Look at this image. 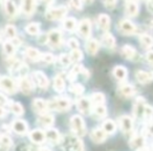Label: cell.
<instances>
[{
  "mask_svg": "<svg viewBox=\"0 0 153 151\" xmlns=\"http://www.w3.org/2000/svg\"><path fill=\"white\" fill-rule=\"evenodd\" d=\"M28 151H40V149L35 148V147H28Z\"/></svg>",
  "mask_w": 153,
  "mask_h": 151,
  "instance_id": "57",
  "label": "cell"
},
{
  "mask_svg": "<svg viewBox=\"0 0 153 151\" xmlns=\"http://www.w3.org/2000/svg\"><path fill=\"white\" fill-rule=\"evenodd\" d=\"M40 151H51V150L47 148H42V149H40Z\"/></svg>",
  "mask_w": 153,
  "mask_h": 151,
  "instance_id": "58",
  "label": "cell"
},
{
  "mask_svg": "<svg viewBox=\"0 0 153 151\" xmlns=\"http://www.w3.org/2000/svg\"><path fill=\"white\" fill-rule=\"evenodd\" d=\"M2 4L4 7L5 13L10 17H15L17 15V7H16V4L13 1H4V2H2Z\"/></svg>",
  "mask_w": 153,
  "mask_h": 151,
  "instance_id": "33",
  "label": "cell"
},
{
  "mask_svg": "<svg viewBox=\"0 0 153 151\" xmlns=\"http://www.w3.org/2000/svg\"><path fill=\"white\" fill-rule=\"evenodd\" d=\"M104 3L105 7H107L108 9H113V7L117 5V1H105Z\"/></svg>",
  "mask_w": 153,
  "mask_h": 151,
  "instance_id": "52",
  "label": "cell"
},
{
  "mask_svg": "<svg viewBox=\"0 0 153 151\" xmlns=\"http://www.w3.org/2000/svg\"><path fill=\"white\" fill-rule=\"evenodd\" d=\"M102 129L104 130L106 134H112L117 130V125L112 120H106V121L103 122Z\"/></svg>",
  "mask_w": 153,
  "mask_h": 151,
  "instance_id": "32",
  "label": "cell"
},
{
  "mask_svg": "<svg viewBox=\"0 0 153 151\" xmlns=\"http://www.w3.org/2000/svg\"><path fill=\"white\" fill-rule=\"evenodd\" d=\"M151 25H152V28H153V20L151 21Z\"/></svg>",
  "mask_w": 153,
  "mask_h": 151,
  "instance_id": "60",
  "label": "cell"
},
{
  "mask_svg": "<svg viewBox=\"0 0 153 151\" xmlns=\"http://www.w3.org/2000/svg\"><path fill=\"white\" fill-rule=\"evenodd\" d=\"M10 109L15 113L16 115H22L24 113V109L20 103L18 102H10L9 103Z\"/></svg>",
  "mask_w": 153,
  "mask_h": 151,
  "instance_id": "38",
  "label": "cell"
},
{
  "mask_svg": "<svg viewBox=\"0 0 153 151\" xmlns=\"http://www.w3.org/2000/svg\"><path fill=\"white\" fill-rule=\"evenodd\" d=\"M12 128H13V130L16 133L24 134L27 132L28 126L25 121H23V120H21V119H17V120H15V121H13V123H12Z\"/></svg>",
  "mask_w": 153,
  "mask_h": 151,
  "instance_id": "13",
  "label": "cell"
},
{
  "mask_svg": "<svg viewBox=\"0 0 153 151\" xmlns=\"http://www.w3.org/2000/svg\"><path fill=\"white\" fill-rule=\"evenodd\" d=\"M3 51L7 54V56H13L14 53H15V46L13 45V43L10 42V41H7V42L3 43Z\"/></svg>",
  "mask_w": 153,
  "mask_h": 151,
  "instance_id": "43",
  "label": "cell"
},
{
  "mask_svg": "<svg viewBox=\"0 0 153 151\" xmlns=\"http://www.w3.org/2000/svg\"><path fill=\"white\" fill-rule=\"evenodd\" d=\"M67 7H53V9H51L45 13V16L48 20H59L62 19L63 17H65L67 15Z\"/></svg>",
  "mask_w": 153,
  "mask_h": 151,
  "instance_id": "3",
  "label": "cell"
},
{
  "mask_svg": "<svg viewBox=\"0 0 153 151\" xmlns=\"http://www.w3.org/2000/svg\"><path fill=\"white\" fill-rule=\"evenodd\" d=\"M99 47H100V43L97 39H90L87 43H86V51L89 55L94 56L98 53Z\"/></svg>",
  "mask_w": 153,
  "mask_h": 151,
  "instance_id": "27",
  "label": "cell"
},
{
  "mask_svg": "<svg viewBox=\"0 0 153 151\" xmlns=\"http://www.w3.org/2000/svg\"><path fill=\"white\" fill-rule=\"evenodd\" d=\"M135 78L140 83L147 84L153 81V71H144V70H138L135 74Z\"/></svg>",
  "mask_w": 153,
  "mask_h": 151,
  "instance_id": "15",
  "label": "cell"
},
{
  "mask_svg": "<svg viewBox=\"0 0 153 151\" xmlns=\"http://www.w3.org/2000/svg\"><path fill=\"white\" fill-rule=\"evenodd\" d=\"M30 138L35 144H42L46 140V136H45L44 131H42L40 129H35L30 133Z\"/></svg>",
  "mask_w": 153,
  "mask_h": 151,
  "instance_id": "18",
  "label": "cell"
},
{
  "mask_svg": "<svg viewBox=\"0 0 153 151\" xmlns=\"http://www.w3.org/2000/svg\"><path fill=\"white\" fill-rule=\"evenodd\" d=\"M146 60L150 65L153 66V51H148L146 54Z\"/></svg>",
  "mask_w": 153,
  "mask_h": 151,
  "instance_id": "50",
  "label": "cell"
},
{
  "mask_svg": "<svg viewBox=\"0 0 153 151\" xmlns=\"http://www.w3.org/2000/svg\"><path fill=\"white\" fill-rule=\"evenodd\" d=\"M33 80L42 89H46L49 85V81L47 79V77L45 76L44 72L40 71V70H37V71L33 72Z\"/></svg>",
  "mask_w": 153,
  "mask_h": 151,
  "instance_id": "8",
  "label": "cell"
},
{
  "mask_svg": "<svg viewBox=\"0 0 153 151\" xmlns=\"http://www.w3.org/2000/svg\"><path fill=\"white\" fill-rule=\"evenodd\" d=\"M25 56L32 61H39V60H41V56L42 55L35 47H27L25 49Z\"/></svg>",
  "mask_w": 153,
  "mask_h": 151,
  "instance_id": "31",
  "label": "cell"
},
{
  "mask_svg": "<svg viewBox=\"0 0 153 151\" xmlns=\"http://www.w3.org/2000/svg\"><path fill=\"white\" fill-rule=\"evenodd\" d=\"M102 44L107 48H113L115 46V38L110 34V33H105L101 38Z\"/></svg>",
  "mask_w": 153,
  "mask_h": 151,
  "instance_id": "25",
  "label": "cell"
},
{
  "mask_svg": "<svg viewBox=\"0 0 153 151\" xmlns=\"http://www.w3.org/2000/svg\"><path fill=\"white\" fill-rule=\"evenodd\" d=\"M70 59H71V61H81L82 59H83V53H82V51H80L79 48L78 49H74V51H71V53H70L69 55Z\"/></svg>",
  "mask_w": 153,
  "mask_h": 151,
  "instance_id": "42",
  "label": "cell"
},
{
  "mask_svg": "<svg viewBox=\"0 0 153 151\" xmlns=\"http://www.w3.org/2000/svg\"><path fill=\"white\" fill-rule=\"evenodd\" d=\"M128 71L124 66H115L113 69V76L117 78L119 81H124L127 78Z\"/></svg>",
  "mask_w": 153,
  "mask_h": 151,
  "instance_id": "30",
  "label": "cell"
},
{
  "mask_svg": "<svg viewBox=\"0 0 153 151\" xmlns=\"http://www.w3.org/2000/svg\"><path fill=\"white\" fill-rule=\"evenodd\" d=\"M67 146L72 151H85L83 143H82V141L78 136H70V138H68Z\"/></svg>",
  "mask_w": 153,
  "mask_h": 151,
  "instance_id": "14",
  "label": "cell"
},
{
  "mask_svg": "<svg viewBox=\"0 0 153 151\" xmlns=\"http://www.w3.org/2000/svg\"><path fill=\"white\" fill-rule=\"evenodd\" d=\"M59 61L63 66H68L70 63H71V59H70L69 56L66 55V54H62V55H60Z\"/></svg>",
  "mask_w": 153,
  "mask_h": 151,
  "instance_id": "46",
  "label": "cell"
},
{
  "mask_svg": "<svg viewBox=\"0 0 153 151\" xmlns=\"http://www.w3.org/2000/svg\"><path fill=\"white\" fill-rule=\"evenodd\" d=\"M68 7L74 10H81L82 7H83V2L79 1V0H74V1H69L68 2Z\"/></svg>",
  "mask_w": 153,
  "mask_h": 151,
  "instance_id": "47",
  "label": "cell"
},
{
  "mask_svg": "<svg viewBox=\"0 0 153 151\" xmlns=\"http://www.w3.org/2000/svg\"><path fill=\"white\" fill-rule=\"evenodd\" d=\"M25 30L32 36H36L40 33V24L38 22H32V23L26 25Z\"/></svg>",
  "mask_w": 153,
  "mask_h": 151,
  "instance_id": "36",
  "label": "cell"
},
{
  "mask_svg": "<svg viewBox=\"0 0 153 151\" xmlns=\"http://www.w3.org/2000/svg\"><path fill=\"white\" fill-rule=\"evenodd\" d=\"M119 124L124 133H129L133 128V120L129 115H122L120 118Z\"/></svg>",
  "mask_w": 153,
  "mask_h": 151,
  "instance_id": "11",
  "label": "cell"
},
{
  "mask_svg": "<svg viewBox=\"0 0 153 151\" xmlns=\"http://www.w3.org/2000/svg\"><path fill=\"white\" fill-rule=\"evenodd\" d=\"M16 151H28V147L26 145H19V146L16 148Z\"/></svg>",
  "mask_w": 153,
  "mask_h": 151,
  "instance_id": "53",
  "label": "cell"
},
{
  "mask_svg": "<svg viewBox=\"0 0 153 151\" xmlns=\"http://www.w3.org/2000/svg\"><path fill=\"white\" fill-rule=\"evenodd\" d=\"M69 90H70V92H72L74 94L80 96V94H82L84 92L85 88H84V86L82 85V84L76 83V84H72V85L69 87Z\"/></svg>",
  "mask_w": 153,
  "mask_h": 151,
  "instance_id": "41",
  "label": "cell"
},
{
  "mask_svg": "<svg viewBox=\"0 0 153 151\" xmlns=\"http://www.w3.org/2000/svg\"><path fill=\"white\" fill-rule=\"evenodd\" d=\"M94 112L99 117H106L107 115V109L104 105H99V106H94Z\"/></svg>",
  "mask_w": 153,
  "mask_h": 151,
  "instance_id": "44",
  "label": "cell"
},
{
  "mask_svg": "<svg viewBox=\"0 0 153 151\" xmlns=\"http://www.w3.org/2000/svg\"><path fill=\"white\" fill-rule=\"evenodd\" d=\"M121 51H122V55L128 60H132L134 59L136 55V51L133 46L131 45H124L123 47L121 48Z\"/></svg>",
  "mask_w": 153,
  "mask_h": 151,
  "instance_id": "28",
  "label": "cell"
},
{
  "mask_svg": "<svg viewBox=\"0 0 153 151\" xmlns=\"http://www.w3.org/2000/svg\"><path fill=\"white\" fill-rule=\"evenodd\" d=\"M12 145H13V141L9 135L3 134V135L0 136V148L1 149L7 150L9 148H11Z\"/></svg>",
  "mask_w": 153,
  "mask_h": 151,
  "instance_id": "39",
  "label": "cell"
},
{
  "mask_svg": "<svg viewBox=\"0 0 153 151\" xmlns=\"http://www.w3.org/2000/svg\"><path fill=\"white\" fill-rule=\"evenodd\" d=\"M78 30H79V35L82 38H89L90 34H91V23H90L89 19L81 20L79 25H78Z\"/></svg>",
  "mask_w": 153,
  "mask_h": 151,
  "instance_id": "9",
  "label": "cell"
},
{
  "mask_svg": "<svg viewBox=\"0 0 153 151\" xmlns=\"http://www.w3.org/2000/svg\"><path fill=\"white\" fill-rule=\"evenodd\" d=\"M147 7H148L149 11L153 14V1H148V2H147Z\"/></svg>",
  "mask_w": 153,
  "mask_h": 151,
  "instance_id": "55",
  "label": "cell"
},
{
  "mask_svg": "<svg viewBox=\"0 0 153 151\" xmlns=\"http://www.w3.org/2000/svg\"><path fill=\"white\" fill-rule=\"evenodd\" d=\"M70 125L74 130V132L76 134V136H83L86 133V127L84 120L80 115H74L70 119Z\"/></svg>",
  "mask_w": 153,
  "mask_h": 151,
  "instance_id": "2",
  "label": "cell"
},
{
  "mask_svg": "<svg viewBox=\"0 0 153 151\" xmlns=\"http://www.w3.org/2000/svg\"><path fill=\"white\" fill-rule=\"evenodd\" d=\"M145 109H146V103L143 97H138L134 103L133 115L137 120H142L145 118Z\"/></svg>",
  "mask_w": 153,
  "mask_h": 151,
  "instance_id": "7",
  "label": "cell"
},
{
  "mask_svg": "<svg viewBox=\"0 0 153 151\" xmlns=\"http://www.w3.org/2000/svg\"><path fill=\"white\" fill-rule=\"evenodd\" d=\"M9 104V100L7 99V97L3 96L2 94H0V106H3V105Z\"/></svg>",
  "mask_w": 153,
  "mask_h": 151,
  "instance_id": "51",
  "label": "cell"
},
{
  "mask_svg": "<svg viewBox=\"0 0 153 151\" xmlns=\"http://www.w3.org/2000/svg\"><path fill=\"white\" fill-rule=\"evenodd\" d=\"M32 107L34 111H36L37 113H40V115H44L48 110V104L46 101L42 100V99H35L32 103Z\"/></svg>",
  "mask_w": 153,
  "mask_h": 151,
  "instance_id": "12",
  "label": "cell"
},
{
  "mask_svg": "<svg viewBox=\"0 0 153 151\" xmlns=\"http://www.w3.org/2000/svg\"><path fill=\"white\" fill-rule=\"evenodd\" d=\"M145 138L140 134H136L133 138L130 140V146H131L132 149L136 151H140L142 149L145 148Z\"/></svg>",
  "mask_w": 153,
  "mask_h": 151,
  "instance_id": "16",
  "label": "cell"
},
{
  "mask_svg": "<svg viewBox=\"0 0 153 151\" xmlns=\"http://www.w3.org/2000/svg\"><path fill=\"white\" fill-rule=\"evenodd\" d=\"M63 28H65L66 30L72 32V30H74L76 28V20L71 17L66 18V19L63 21Z\"/></svg>",
  "mask_w": 153,
  "mask_h": 151,
  "instance_id": "37",
  "label": "cell"
},
{
  "mask_svg": "<svg viewBox=\"0 0 153 151\" xmlns=\"http://www.w3.org/2000/svg\"><path fill=\"white\" fill-rule=\"evenodd\" d=\"M45 136L48 141L53 142V144H57V143L60 142L61 140V135H60L59 131L55 128H49L45 131Z\"/></svg>",
  "mask_w": 153,
  "mask_h": 151,
  "instance_id": "24",
  "label": "cell"
},
{
  "mask_svg": "<svg viewBox=\"0 0 153 151\" xmlns=\"http://www.w3.org/2000/svg\"><path fill=\"white\" fill-rule=\"evenodd\" d=\"M91 104H94V106H99V105H104L105 102V96L102 92H94V94H91V99H90Z\"/></svg>",
  "mask_w": 153,
  "mask_h": 151,
  "instance_id": "35",
  "label": "cell"
},
{
  "mask_svg": "<svg viewBox=\"0 0 153 151\" xmlns=\"http://www.w3.org/2000/svg\"><path fill=\"white\" fill-rule=\"evenodd\" d=\"M120 94L125 98H131L132 96L135 94V88L130 84H123L119 88Z\"/></svg>",
  "mask_w": 153,
  "mask_h": 151,
  "instance_id": "22",
  "label": "cell"
},
{
  "mask_svg": "<svg viewBox=\"0 0 153 151\" xmlns=\"http://www.w3.org/2000/svg\"><path fill=\"white\" fill-rule=\"evenodd\" d=\"M119 30L124 35H133L137 32V28L134 25L133 22H131L130 20L124 19L122 21H120L119 26H117Z\"/></svg>",
  "mask_w": 153,
  "mask_h": 151,
  "instance_id": "5",
  "label": "cell"
},
{
  "mask_svg": "<svg viewBox=\"0 0 153 151\" xmlns=\"http://www.w3.org/2000/svg\"><path fill=\"white\" fill-rule=\"evenodd\" d=\"M145 118H146V119H152L153 118V107H151L150 105H146Z\"/></svg>",
  "mask_w": 153,
  "mask_h": 151,
  "instance_id": "49",
  "label": "cell"
},
{
  "mask_svg": "<svg viewBox=\"0 0 153 151\" xmlns=\"http://www.w3.org/2000/svg\"><path fill=\"white\" fill-rule=\"evenodd\" d=\"M0 88L9 94H15L18 90V85L12 78L1 77L0 78Z\"/></svg>",
  "mask_w": 153,
  "mask_h": 151,
  "instance_id": "4",
  "label": "cell"
},
{
  "mask_svg": "<svg viewBox=\"0 0 153 151\" xmlns=\"http://www.w3.org/2000/svg\"><path fill=\"white\" fill-rule=\"evenodd\" d=\"M41 60H42L43 62H45V63H53L56 58L53 54L46 53V54H43V55L41 56Z\"/></svg>",
  "mask_w": 153,
  "mask_h": 151,
  "instance_id": "45",
  "label": "cell"
},
{
  "mask_svg": "<svg viewBox=\"0 0 153 151\" xmlns=\"http://www.w3.org/2000/svg\"><path fill=\"white\" fill-rule=\"evenodd\" d=\"M53 88L58 92H62L65 89V82H64L63 78L60 74L56 76L55 79H53Z\"/></svg>",
  "mask_w": 153,
  "mask_h": 151,
  "instance_id": "34",
  "label": "cell"
},
{
  "mask_svg": "<svg viewBox=\"0 0 153 151\" xmlns=\"http://www.w3.org/2000/svg\"><path fill=\"white\" fill-rule=\"evenodd\" d=\"M53 122H55L53 115H48V113L41 115L40 117L38 118V124L40 126H43V127H51L53 124Z\"/></svg>",
  "mask_w": 153,
  "mask_h": 151,
  "instance_id": "23",
  "label": "cell"
},
{
  "mask_svg": "<svg viewBox=\"0 0 153 151\" xmlns=\"http://www.w3.org/2000/svg\"><path fill=\"white\" fill-rule=\"evenodd\" d=\"M98 23L103 30H108L110 28V18L106 14H100L98 17Z\"/></svg>",
  "mask_w": 153,
  "mask_h": 151,
  "instance_id": "26",
  "label": "cell"
},
{
  "mask_svg": "<svg viewBox=\"0 0 153 151\" xmlns=\"http://www.w3.org/2000/svg\"><path fill=\"white\" fill-rule=\"evenodd\" d=\"M107 138V134L102 128H97V129L92 130L90 133V138L94 141V143H103Z\"/></svg>",
  "mask_w": 153,
  "mask_h": 151,
  "instance_id": "20",
  "label": "cell"
},
{
  "mask_svg": "<svg viewBox=\"0 0 153 151\" xmlns=\"http://www.w3.org/2000/svg\"><path fill=\"white\" fill-rule=\"evenodd\" d=\"M47 104H48V109L57 111H66L69 110L71 107V101L65 97H58V98L48 101Z\"/></svg>",
  "mask_w": 153,
  "mask_h": 151,
  "instance_id": "1",
  "label": "cell"
},
{
  "mask_svg": "<svg viewBox=\"0 0 153 151\" xmlns=\"http://www.w3.org/2000/svg\"><path fill=\"white\" fill-rule=\"evenodd\" d=\"M67 44H68V46L72 49V51H74V49L79 48V42H78V40H76V39H74V38L69 39Z\"/></svg>",
  "mask_w": 153,
  "mask_h": 151,
  "instance_id": "48",
  "label": "cell"
},
{
  "mask_svg": "<svg viewBox=\"0 0 153 151\" xmlns=\"http://www.w3.org/2000/svg\"><path fill=\"white\" fill-rule=\"evenodd\" d=\"M148 131H149V133L152 134V135H153V122H151V123L149 124V126H148Z\"/></svg>",
  "mask_w": 153,
  "mask_h": 151,
  "instance_id": "56",
  "label": "cell"
},
{
  "mask_svg": "<svg viewBox=\"0 0 153 151\" xmlns=\"http://www.w3.org/2000/svg\"><path fill=\"white\" fill-rule=\"evenodd\" d=\"M125 11L129 17H135L138 14V3L135 1H126Z\"/></svg>",
  "mask_w": 153,
  "mask_h": 151,
  "instance_id": "21",
  "label": "cell"
},
{
  "mask_svg": "<svg viewBox=\"0 0 153 151\" xmlns=\"http://www.w3.org/2000/svg\"><path fill=\"white\" fill-rule=\"evenodd\" d=\"M140 151H150V150H147V149H142V150H140Z\"/></svg>",
  "mask_w": 153,
  "mask_h": 151,
  "instance_id": "59",
  "label": "cell"
},
{
  "mask_svg": "<svg viewBox=\"0 0 153 151\" xmlns=\"http://www.w3.org/2000/svg\"><path fill=\"white\" fill-rule=\"evenodd\" d=\"M18 87L23 94H30L34 90V86H33V82L28 79L27 77H20L19 81H18Z\"/></svg>",
  "mask_w": 153,
  "mask_h": 151,
  "instance_id": "10",
  "label": "cell"
},
{
  "mask_svg": "<svg viewBox=\"0 0 153 151\" xmlns=\"http://www.w3.org/2000/svg\"><path fill=\"white\" fill-rule=\"evenodd\" d=\"M4 33H5V35H7V38L12 39V40H13L14 38H16V37H17V30H16L15 26L11 25V24H7V25L5 26Z\"/></svg>",
  "mask_w": 153,
  "mask_h": 151,
  "instance_id": "40",
  "label": "cell"
},
{
  "mask_svg": "<svg viewBox=\"0 0 153 151\" xmlns=\"http://www.w3.org/2000/svg\"><path fill=\"white\" fill-rule=\"evenodd\" d=\"M36 7L37 3L35 1H30V0L23 1L21 3V11L25 16H32L36 10Z\"/></svg>",
  "mask_w": 153,
  "mask_h": 151,
  "instance_id": "19",
  "label": "cell"
},
{
  "mask_svg": "<svg viewBox=\"0 0 153 151\" xmlns=\"http://www.w3.org/2000/svg\"><path fill=\"white\" fill-rule=\"evenodd\" d=\"M78 108L83 115H89L91 111V102L87 98H81L76 102Z\"/></svg>",
  "mask_w": 153,
  "mask_h": 151,
  "instance_id": "17",
  "label": "cell"
},
{
  "mask_svg": "<svg viewBox=\"0 0 153 151\" xmlns=\"http://www.w3.org/2000/svg\"><path fill=\"white\" fill-rule=\"evenodd\" d=\"M140 42L142 47L146 49H150L153 46V37L148 34H143L140 36Z\"/></svg>",
  "mask_w": 153,
  "mask_h": 151,
  "instance_id": "29",
  "label": "cell"
},
{
  "mask_svg": "<svg viewBox=\"0 0 153 151\" xmlns=\"http://www.w3.org/2000/svg\"><path fill=\"white\" fill-rule=\"evenodd\" d=\"M7 115V110L3 108V106H0V118H3Z\"/></svg>",
  "mask_w": 153,
  "mask_h": 151,
  "instance_id": "54",
  "label": "cell"
},
{
  "mask_svg": "<svg viewBox=\"0 0 153 151\" xmlns=\"http://www.w3.org/2000/svg\"><path fill=\"white\" fill-rule=\"evenodd\" d=\"M47 42L51 47H59L62 44V33L59 30H51L47 34Z\"/></svg>",
  "mask_w": 153,
  "mask_h": 151,
  "instance_id": "6",
  "label": "cell"
}]
</instances>
